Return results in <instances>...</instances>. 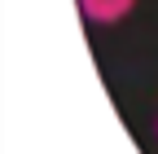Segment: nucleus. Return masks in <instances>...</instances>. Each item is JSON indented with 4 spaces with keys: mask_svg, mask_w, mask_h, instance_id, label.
Masks as SVG:
<instances>
[{
    "mask_svg": "<svg viewBox=\"0 0 158 154\" xmlns=\"http://www.w3.org/2000/svg\"><path fill=\"white\" fill-rule=\"evenodd\" d=\"M136 9V0H79V13L97 27H110V22H123V18Z\"/></svg>",
    "mask_w": 158,
    "mask_h": 154,
    "instance_id": "f257e3e1",
    "label": "nucleus"
},
{
    "mask_svg": "<svg viewBox=\"0 0 158 154\" xmlns=\"http://www.w3.org/2000/svg\"><path fill=\"white\" fill-rule=\"evenodd\" d=\"M154 132H158V123H154Z\"/></svg>",
    "mask_w": 158,
    "mask_h": 154,
    "instance_id": "f03ea898",
    "label": "nucleus"
}]
</instances>
